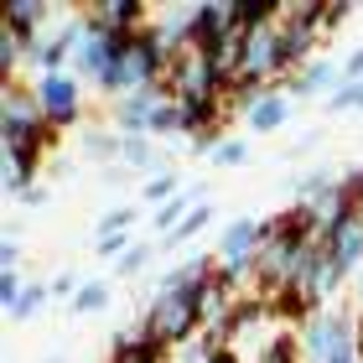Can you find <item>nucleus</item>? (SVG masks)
Instances as JSON below:
<instances>
[{"mask_svg": "<svg viewBox=\"0 0 363 363\" xmlns=\"http://www.w3.org/2000/svg\"><path fill=\"white\" fill-rule=\"evenodd\" d=\"M52 145H57V130L47 125L31 78H21V84H0V151H31V156L47 161Z\"/></svg>", "mask_w": 363, "mask_h": 363, "instance_id": "1", "label": "nucleus"}, {"mask_svg": "<svg viewBox=\"0 0 363 363\" xmlns=\"http://www.w3.org/2000/svg\"><path fill=\"white\" fill-rule=\"evenodd\" d=\"M296 337H301V358H306V363L358 358V311H353V306H322Z\"/></svg>", "mask_w": 363, "mask_h": 363, "instance_id": "2", "label": "nucleus"}, {"mask_svg": "<svg viewBox=\"0 0 363 363\" xmlns=\"http://www.w3.org/2000/svg\"><path fill=\"white\" fill-rule=\"evenodd\" d=\"M140 322H145V333L161 337L172 353L203 333V317H197V306H192V291H156Z\"/></svg>", "mask_w": 363, "mask_h": 363, "instance_id": "3", "label": "nucleus"}, {"mask_svg": "<svg viewBox=\"0 0 363 363\" xmlns=\"http://www.w3.org/2000/svg\"><path fill=\"white\" fill-rule=\"evenodd\" d=\"M161 84H167L172 99H223L228 94V84L218 78V68H213V57L203 47H182Z\"/></svg>", "mask_w": 363, "mask_h": 363, "instance_id": "4", "label": "nucleus"}, {"mask_svg": "<svg viewBox=\"0 0 363 363\" xmlns=\"http://www.w3.org/2000/svg\"><path fill=\"white\" fill-rule=\"evenodd\" d=\"M31 89H37V104H42L47 125H52L57 135L84 120V84H78L73 73H37Z\"/></svg>", "mask_w": 363, "mask_h": 363, "instance_id": "5", "label": "nucleus"}, {"mask_svg": "<svg viewBox=\"0 0 363 363\" xmlns=\"http://www.w3.org/2000/svg\"><path fill=\"white\" fill-rule=\"evenodd\" d=\"M259 244H265V218H234V223H223V234H218V265L228 275H239V280H250L255 275V259H259Z\"/></svg>", "mask_w": 363, "mask_h": 363, "instance_id": "6", "label": "nucleus"}, {"mask_svg": "<svg viewBox=\"0 0 363 363\" xmlns=\"http://www.w3.org/2000/svg\"><path fill=\"white\" fill-rule=\"evenodd\" d=\"M167 84H151V89H135L125 99H114L109 104V125L120 130V135H151V114L167 104Z\"/></svg>", "mask_w": 363, "mask_h": 363, "instance_id": "7", "label": "nucleus"}, {"mask_svg": "<svg viewBox=\"0 0 363 363\" xmlns=\"http://www.w3.org/2000/svg\"><path fill=\"white\" fill-rule=\"evenodd\" d=\"M109 363H172V348L145 333V322H130V327H114Z\"/></svg>", "mask_w": 363, "mask_h": 363, "instance_id": "8", "label": "nucleus"}, {"mask_svg": "<svg viewBox=\"0 0 363 363\" xmlns=\"http://www.w3.org/2000/svg\"><path fill=\"white\" fill-rule=\"evenodd\" d=\"M84 21L99 26V31H145L156 21V11L140 6V0H89Z\"/></svg>", "mask_w": 363, "mask_h": 363, "instance_id": "9", "label": "nucleus"}, {"mask_svg": "<svg viewBox=\"0 0 363 363\" xmlns=\"http://www.w3.org/2000/svg\"><path fill=\"white\" fill-rule=\"evenodd\" d=\"M342 84H348V78H342V62H333V57H311L301 73L280 78L286 99H311V94H327V99H333Z\"/></svg>", "mask_w": 363, "mask_h": 363, "instance_id": "10", "label": "nucleus"}, {"mask_svg": "<svg viewBox=\"0 0 363 363\" xmlns=\"http://www.w3.org/2000/svg\"><path fill=\"white\" fill-rule=\"evenodd\" d=\"M57 16H62V6H52V0H11V6H6V21H0V26L21 31V37H47Z\"/></svg>", "mask_w": 363, "mask_h": 363, "instance_id": "11", "label": "nucleus"}, {"mask_svg": "<svg viewBox=\"0 0 363 363\" xmlns=\"http://www.w3.org/2000/svg\"><path fill=\"white\" fill-rule=\"evenodd\" d=\"M327 255H333L348 275L363 270V218H358V213H353L348 223H337L333 234H327Z\"/></svg>", "mask_w": 363, "mask_h": 363, "instance_id": "12", "label": "nucleus"}, {"mask_svg": "<svg viewBox=\"0 0 363 363\" xmlns=\"http://www.w3.org/2000/svg\"><path fill=\"white\" fill-rule=\"evenodd\" d=\"M37 172H42V156L6 151V156H0V187H6V197H21L26 187H37Z\"/></svg>", "mask_w": 363, "mask_h": 363, "instance_id": "13", "label": "nucleus"}, {"mask_svg": "<svg viewBox=\"0 0 363 363\" xmlns=\"http://www.w3.org/2000/svg\"><path fill=\"white\" fill-rule=\"evenodd\" d=\"M203 203V187H182L172 203H161V208H151V228H156V244L161 239H172L177 228H182V218H187V213Z\"/></svg>", "mask_w": 363, "mask_h": 363, "instance_id": "14", "label": "nucleus"}, {"mask_svg": "<svg viewBox=\"0 0 363 363\" xmlns=\"http://www.w3.org/2000/svg\"><path fill=\"white\" fill-rule=\"evenodd\" d=\"M208 275H218V255H192V259H182V265H172L161 275L156 291H192V286H203Z\"/></svg>", "mask_w": 363, "mask_h": 363, "instance_id": "15", "label": "nucleus"}, {"mask_svg": "<svg viewBox=\"0 0 363 363\" xmlns=\"http://www.w3.org/2000/svg\"><path fill=\"white\" fill-rule=\"evenodd\" d=\"M286 120H291V99H286V89H270L250 114H244V125H250L255 135H275Z\"/></svg>", "mask_w": 363, "mask_h": 363, "instance_id": "16", "label": "nucleus"}, {"mask_svg": "<svg viewBox=\"0 0 363 363\" xmlns=\"http://www.w3.org/2000/svg\"><path fill=\"white\" fill-rule=\"evenodd\" d=\"M120 161H125V167H135V172H145V177L172 172V161L156 151L151 135H120Z\"/></svg>", "mask_w": 363, "mask_h": 363, "instance_id": "17", "label": "nucleus"}, {"mask_svg": "<svg viewBox=\"0 0 363 363\" xmlns=\"http://www.w3.org/2000/svg\"><path fill=\"white\" fill-rule=\"evenodd\" d=\"M78 151L89 161H120V130L114 125H89L84 135H78Z\"/></svg>", "mask_w": 363, "mask_h": 363, "instance_id": "18", "label": "nucleus"}, {"mask_svg": "<svg viewBox=\"0 0 363 363\" xmlns=\"http://www.w3.org/2000/svg\"><path fill=\"white\" fill-rule=\"evenodd\" d=\"M255 363H306L301 358V337H296L291 327H280L275 337H265V348L255 353Z\"/></svg>", "mask_w": 363, "mask_h": 363, "instance_id": "19", "label": "nucleus"}, {"mask_svg": "<svg viewBox=\"0 0 363 363\" xmlns=\"http://www.w3.org/2000/svg\"><path fill=\"white\" fill-rule=\"evenodd\" d=\"M140 223V208L135 203H114L99 213V223H94V239H109V234H130V228Z\"/></svg>", "mask_w": 363, "mask_h": 363, "instance_id": "20", "label": "nucleus"}, {"mask_svg": "<svg viewBox=\"0 0 363 363\" xmlns=\"http://www.w3.org/2000/svg\"><path fill=\"white\" fill-rule=\"evenodd\" d=\"M109 301H114L109 280H84V291L73 296V317H99V311H109Z\"/></svg>", "mask_w": 363, "mask_h": 363, "instance_id": "21", "label": "nucleus"}, {"mask_svg": "<svg viewBox=\"0 0 363 363\" xmlns=\"http://www.w3.org/2000/svg\"><path fill=\"white\" fill-rule=\"evenodd\" d=\"M213 223V203H197L192 213H187V218H182V228H177V234L172 239H161V255H167V250H177V244L182 239H192V234H203V228Z\"/></svg>", "mask_w": 363, "mask_h": 363, "instance_id": "22", "label": "nucleus"}, {"mask_svg": "<svg viewBox=\"0 0 363 363\" xmlns=\"http://www.w3.org/2000/svg\"><path fill=\"white\" fill-rule=\"evenodd\" d=\"M47 301H52L47 280H26V291H21V301H16V311H11V317H16V322H31V317H37V311H42Z\"/></svg>", "mask_w": 363, "mask_h": 363, "instance_id": "23", "label": "nucleus"}, {"mask_svg": "<svg viewBox=\"0 0 363 363\" xmlns=\"http://www.w3.org/2000/svg\"><path fill=\"white\" fill-rule=\"evenodd\" d=\"M182 192V177L177 172H156V177H145V187H140V197H145V203H172V197Z\"/></svg>", "mask_w": 363, "mask_h": 363, "instance_id": "24", "label": "nucleus"}, {"mask_svg": "<svg viewBox=\"0 0 363 363\" xmlns=\"http://www.w3.org/2000/svg\"><path fill=\"white\" fill-rule=\"evenodd\" d=\"M161 255V244H135V250H130L125 259H120V265H114V275H120V280H135L145 265H151V259Z\"/></svg>", "mask_w": 363, "mask_h": 363, "instance_id": "25", "label": "nucleus"}, {"mask_svg": "<svg viewBox=\"0 0 363 363\" xmlns=\"http://www.w3.org/2000/svg\"><path fill=\"white\" fill-rule=\"evenodd\" d=\"M167 135H182V114H177V99H167L156 114H151V140H167Z\"/></svg>", "mask_w": 363, "mask_h": 363, "instance_id": "26", "label": "nucleus"}, {"mask_svg": "<svg viewBox=\"0 0 363 363\" xmlns=\"http://www.w3.org/2000/svg\"><path fill=\"white\" fill-rule=\"evenodd\" d=\"M244 161H250V140L244 135H228L218 151H213V167H244Z\"/></svg>", "mask_w": 363, "mask_h": 363, "instance_id": "27", "label": "nucleus"}, {"mask_svg": "<svg viewBox=\"0 0 363 363\" xmlns=\"http://www.w3.org/2000/svg\"><path fill=\"white\" fill-rule=\"evenodd\" d=\"M130 250H135V239H130V234H109V239H94V255H99V259H109V265H120V259H125Z\"/></svg>", "mask_w": 363, "mask_h": 363, "instance_id": "28", "label": "nucleus"}, {"mask_svg": "<svg viewBox=\"0 0 363 363\" xmlns=\"http://www.w3.org/2000/svg\"><path fill=\"white\" fill-rule=\"evenodd\" d=\"M348 109H363V84H342L327 99V114H348Z\"/></svg>", "mask_w": 363, "mask_h": 363, "instance_id": "29", "label": "nucleus"}, {"mask_svg": "<svg viewBox=\"0 0 363 363\" xmlns=\"http://www.w3.org/2000/svg\"><path fill=\"white\" fill-rule=\"evenodd\" d=\"M47 291H52V301H68V306H73V296L84 291V280H78L73 270H62V275H52V280H47Z\"/></svg>", "mask_w": 363, "mask_h": 363, "instance_id": "30", "label": "nucleus"}, {"mask_svg": "<svg viewBox=\"0 0 363 363\" xmlns=\"http://www.w3.org/2000/svg\"><path fill=\"white\" fill-rule=\"evenodd\" d=\"M21 291H26L21 270H0V301H6V311H16V301H21Z\"/></svg>", "mask_w": 363, "mask_h": 363, "instance_id": "31", "label": "nucleus"}, {"mask_svg": "<svg viewBox=\"0 0 363 363\" xmlns=\"http://www.w3.org/2000/svg\"><path fill=\"white\" fill-rule=\"evenodd\" d=\"M0 270H21V234L6 228V239H0Z\"/></svg>", "mask_w": 363, "mask_h": 363, "instance_id": "32", "label": "nucleus"}, {"mask_svg": "<svg viewBox=\"0 0 363 363\" xmlns=\"http://www.w3.org/2000/svg\"><path fill=\"white\" fill-rule=\"evenodd\" d=\"M342 192L353 197V213L363 218V167H353V172H342Z\"/></svg>", "mask_w": 363, "mask_h": 363, "instance_id": "33", "label": "nucleus"}, {"mask_svg": "<svg viewBox=\"0 0 363 363\" xmlns=\"http://www.w3.org/2000/svg\"><path fill=\"white\" fill-rule=\"evenodd\" d=\"M47 197H52V187H47V182H37V187H26L21 197H16V203H26L31 213H37V208H47Z\"/></svg>", "mask_w": 363, "mask_h": 363, "instance_id": "34", "label": "nucleus"}, {"mask_svg": "<svg viewBox=\"0 0 363 363\" xmlns=\"http://www.w3.org/2000/svg\"><path fill=\"white\" fill-rule=\"evenodd\" d=\"M348 291H353V311H358V317H363V270L353 275V286H348Z\"/></svg>", "mask_w": 363, "mask_h": 363, "instance_id": "35", "label": "nucleus"}, {"mask_svg": "<svg viewBox=\"0 0 363 363\" xmlns=\"http://www.w3.org/2000/svg\"><path fill=\"white\" fill-rule=\"evenodd\" d=\"M358 358H363V317H358Z\"/></svg>", "mask_w": 363, "mask_h": 363, "instance_id": "36", "label": "nucleus"}, {"mask_svg": "<svg viewBox=\"0 0 363 363\" xmlns=\"http://www.w3.org/2000/svg\"><path fill=\"white\" fill-rule=\"evenodd\" d=\"M42 363H68V358H42Z\"/></svg>", "mask_w": 363, "mask_h": 363, "instance_id": "37", "label": "nucleus"}]
</instances>
